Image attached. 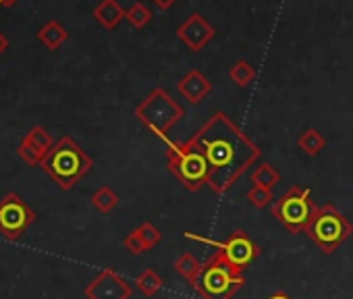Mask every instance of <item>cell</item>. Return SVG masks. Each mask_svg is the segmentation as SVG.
<instances>
[{"instance_id":"cell-19","label":"cell","mask_w":353,"mask_h":299,"mask_svg":"<svg viewBox=\"0 0 353 299\" xmlns=\"http://www.w3.org/2000/svg\"><path fill=\"white\" fill-rule=\"evenodd\" d=\"M23 139H26L28 143H32L42 156H46V154L50 152V150H52V145L57 143V141L52 139V135H50L44 127H32V129L26 133Z\"/></svg>"},{"instance_id":"cell-21","label":"cell","mask_w":353,"mask_h":299,"mask_svg":"<svg viewBox=\"0 0 353 299\" xmlns=\"http://www.w3.org/2000/svg\"><path fill=\"white\" fill-rule=\"evenodd\" d=\"M252 181H254V185H260V187L272 189V187L281 181V175H279V171H276L272 165L262 163L260 167H256V169H254V173H252Z\"/></svg>"},{"instance_id":"cell-22","label":"cell","mask_w":353,"mask_h":299,"mask_svg":"<svg viewBox=\"0 0 353 299\" xmlns=\"http://www.w3.org/2000/svg\"><path fill=\"white\" fill-rule=\"evenodd\" d=\"M125 19H127L135 30H141V28H145V25L150 23L152 13H150V9H148L143 3H135V5L127 11Z\"/></svg>"},{"instance_id":"cell-27","label":"cell","mask_w":353,"mask_h":299,"mask_svg":"<svg viewBox=\"0 0 353 299\" xmlns=\"http://www.w3.org/2000/svg\"><path fill=\"white\" fill-rule=\"evenodd\" d=\"M152 3H154L160 11H168V9L176 3V0H152Z\"/></svg>"},{"instance_id":"cell-5","label":"cell","mask_w":353,"mask_h":299,"mask_svg":"<svg viewBox=\"0 0 353 299\" xmlns=\"http://www.w3.org/2000/svg\"><path fill=\"white\" fill-rule=\"evenodd\" d=\"M353 233V225L332 206L324 204L316 210L312 223L305 229V235L322 249V254H332L339 249Z\"/></svg>"},{"instance_id":"cell-3","label":"cell","mask_w":353,"mask_h":299,"mask_svg":"<svg viewBox=\"0 0 353 299\" xmlns=\"http://www.w3.org/2000/svg\"><path fill=\"white\" fill-rule=\"evenodd\" d=\"M190 285L202 299H231L245 285V278L221 251H214Z\"/></svg>"},{"instance_id":"cell-15","label":"cell","mask_w":353,"mask_h":299,"mask_svg":"<svg viewBox=\"0 0 353 299\" xmlns=\"http://www.w3.org/2000/svg\"><path fill=\"white\" fill-rule=\"evenodd\" d=\"M297 145H299L301 152H305L307 156H318V154L322 152V150L326 147V139H324V135H322L318 129L307 127V129L299 135Z\"/></svg>"},{"instance_id":"cell-24","label":"cell","mask_w":353,"mask_h":299,"mask_svg":"<svg viewBox=\"0 0 353 299\" xmlns=\"http://www.w3.org/2000/svg\"><path fill=\"white\" fill-rule=\"evenodd\" d=\"M17 154H19V158H21L23 163H28L30 167H40V163L44 161V156L38 152V150H36L32 143H28L26 139H21V143H19V147H17Z\"/></svg>"},{"instance_id":"cell-26","label":"cell","mask_w":353,"mask_h":299,"mask_svg":"<svg viewBox=\"0 0 353 299\" xmlns=\"http://www.w3.org/2000/svg\"><path fill=\"white\" fill-rule=\"evenodd\" d=\"M123 245L127 247V251L129 254H133V256H141V254H145L148 251V247H145V243H143V239H141V235H139V231L135 229V231H131L125 239H123Z\"/></svg>"},{"instance_id":"cell-13","label":"cell","mask_w":353,"mask_h":299,"mask_svg":"<svg viewBox=\"0 0 353 299\" xmlns=\"http://www.w3.org/2000/svg\"><path fill=\"white\" fill-rule=\"evenodd\" d=\"M125 15H127V11L117 3V0H102V3L94 9L96 21L106 30H114L125 19Z\"/></svg>"},{"instance_id":"cell-8","label":"cell","mask_w":353,"mask_h":299,"mask_svg":"<svg viewBox=\"0 0 353 299\" xmlns=\"http://www.w3.org/2000/svg\"><path fill=\"white\" fill-rule=\"evenodd\" d=\"M183 235L188 239H192V241H200V243H206V245L214 247L239 272H243L260 256V245L241 229L233 231L225 241H212V239H206V237H200V235H194V233H183Z\"/></svg>"},{"instance_id":"cell-14","label":"cell","mask_w":353,"mask_h":299,"mask_svg":"<svg viewBox=\"0 0 353 299\" xmlns=\"http://www.w3.org/2000/svg\"><path fill=\"white\" fill-rule=\"evenodd\" d=\"M67 38H69L67 30H65L61 23H57V21H48V23L40 30V34H38V40H40L48 50L61 48V44H65Z\"/></svg>"},{"instance_id":"cell-18","label":"cell","mask_w":353,"mask_h":299,"mask_svg":"<svg viewBox=\"0 0 353 299\" xmlns=\"http://www.w3.org/2000/svg\"><path fill=\"white\" fill-rule=\"evenodd\" d=\"M174 272L179 274V276H183L188 282H192L194 278H196V274L200 272V268H202V262L194 256V254H190V251H185V254H181L179 258L174 260Z\"/></svg>"},{"instance_id":"cell-7","label":"cell","mask_w":353,"mask_h":299,"mask_svg":"<svg viewBox=\"0 0 353 299\" xmlns=\"http://www.w3.org/2000/svg\"><path fill=\"white\" fill-rule=\"evenodd\" d=\"M318 206L312 200L310 189L293 185L289 187L287 194L281 196V200H276L272 204V216L291 233V235H299L305 233L307 225L312 223L314 214H316Z\"/></svg>"},{"instance_id":"cell-1","label":"cell","mask_w":353,"mask_h":299,"mask_svg":"<svg viewBox=\"0 0 353 299\" xmlns=\"http://www.w3.org/2000/svg\"><path fill=\"white\" fill-rule=\"evenodd\" d=\"M208 163V185L214 194H227L239 177L262 156L254 143L225 112H214L192 137Z\"/></svg>"},{"instance_id":"cell-23","label":"cell","mask_w":353,"mask_h":299,"mask_svg":"<svg viewBox=\"0 0 353 299\" xmlns=\"http://www.w3.org/2000/svg\"><path fill=\"white\" fill-rule=\"evenodd\" d=\"M272 200H274V196H272V189H266V187L254 185V187L248 192V202H250L254 208H258V210L266 208V206H268Z\"/></svg>"},{"instance_id":"cell-11","label":"cell","mask_w":353,"mask_h":299,"mask_svg":"<svg viewBox=\"0 0 353 299\" xmlns=\"http://www.w3.org/2000/svg\"><path fill=\"white\" fill-rule=\"evenodd\" d=\"M176 38H179L192 52H200L214 38V28L200 13H192L185 19V23H181L179 30H176Z\"/></svg>"},{"instance_id":"cell-28","label":"cell","mask_w":353,"mask_h":299,"mask_svg":"<svg viewBox=\"0 0 353 299\" xmlns=\"http://www.w3.org/2000/svg\"><path fill=\"white\" fill-rule=\"evenodd\" d=\"M7 46H9V40L5 38V34L0 32V54H3L5 50H7Z\"/></svg>"},{"instance_id":"cell-4","label":"cell","mask_w":353,"mask_h":299,"mask_svg":"<svg viewBox=\"0 0 353 299\" xmlns=\"http://www.w3.org/2000/svg\"><path fill=\"white\" fill-rule=\"evenodd\" d=\"M166 143V169L176 177L188 192H198L202 185H208V163L200 147L188 139V141H170Z\"/></svg>"},{"instance_id":"cell-9","label":"cell","mask_w":353,"mask_h":299,"mask_svg":"<svg viewBox=\"0 0 353 299\" xmlns=\"http://www.w3.org/2000/svg\"><path fill=\"white\" fill-rule=\"evenodd\" d=\"M36 220V212L17 196L9 194L0 202V235L9 241H17L28 227H32Z\"/></svg>"},{"instance_id":"cell-17","label":"cell","mask_w":353,"mask_h":299,"mask_svg":"<svg viewBox=\"0 0 353 299\" xmlns=\"http://www.w3.org/2000/svg\"><path fill=\"white\" fill-rule=\"evenodd\" d=\"M90 202H92V206H94L98 212L108 214V212H112L114 206L119 204V196H117V192L110 189L108 185H102V187H98V189L92 194Z\"/></svg>"},{"instance_id":"cell-10","label":"cell","mask_w":353,"mask_h":299,"mask_svg":"<svg viewBox=\"0 0 353 299\" xmlns=\"http://www.w3.org/2000/svg\"><path fill=\"white\" fill-rule=\"evenodd\" d=\"M83 295L85 299H129L131 287L119 272L104 268L85 285Z\"/></svg>"},{"instance_id":"cell-29","label":"cell","mask_w":353,"mask_h":299,"mask_svg":"<svg viewBox=\"0 0 353 299\" xmlns=\"http://www.w3.org/2000/svg\"><path fill=\"white\" fill-rule=\"evenodd\" d=\"M268 299H291V297H289V295H285V293H281V291H279V293H272V295H270V297H268Z\"/></svg>"},{"instance_id":"cell-12","label":"cell","mask_w":353,"mask_h":299,"mask_svg":"<svg viewBox=\"0 0 353 299\" xmlns=\"http://www.w3.org/2000/svg\"><path fill=\"white\" fill-rule=\"evenodd\" d=\"M176 92H179L192 106H196L212 92V83L202 71L192 69L183 79H179V83H176Z\"/></svg>"},{"instance_id":"cell-16","label":"cell","mask_w":353,"mask_h":299,"mask_svg":"<svg viewBox=\"0 0 353 299\" xmlns=\"http://www.w3.org/2000/svg\"><path fill=\"white\" fill-rule=\"evenodd\" d=\"M135 287H137L145 297H154L156 293H160V291H162L164 280H162V276H160L156 270L145 268L143 272H139V274H137V278H135Z\"/></svg>"},{"instance_id":"cell-2","label":"cell","mask_w":353,"mask_h":299,"mask_svg":"<svg viewBox=\"0 0 353 299\" xmlns=\"http://www.w3.org/2000/svg\"><path fill=\"white\" fill-rule=\"evenodd\" d=\"M40 169L48 173V177L65 192L75 187L92 169V158L85 150L71 137H61L50 152L40 163Z\"/></svg>"},{"instance_id":"cell-6","label":"cell","mask_w":353,"mask_h":299,"mask_svg":"<svg viewBox=\"0 0 353 299\" xmlns=\"http://www.w3.org/2000/svg\"><path fill=\"white\" fill-rule=\"evenodd\" d=\"M183 108L176 104L162 87L152 90L145 100L135 108V116L160 139H166V133L181 121Z\"/></svg>"},{"instance_id":"cell-20","label":"cell","mask_w":353,"mask_h":299,"mask_svg":"<svg viewBox=\"0 0 353 299\" xmlns=\"http://www.w3.org/2000/svg\"><path fill=\"white\" fill-rule=\"evenodd\" d=\"M229 79L239 85V87H248L254 79H256V69L252 63H248L245 59L237 61L231 69H229Z\"/></svg>"},{"instance_id":"cell-30","label":"cell","mask_w":353,"mask_h":299,"mask_svg":"<svg viewBox=\"0 0 353 299\" xmlns=\"http://www.w3.org/2000/svg\"><path fill=\"white\" fill-rule=\"evenodd\" d=\"M17 3V0H0V5H3V7H13Z\"/></svg>"},{"instance_id":"cell-25","label":"cell","mask_w":353,"mask_h":299,"mask_svg":"<svg viewBox=\"0 0 353 299\" xmlns=\"http://www.w3.org/2000/svg\"><path fill=\"white\" fill-rule=\"evenodd\" d=\"M137 231H139V235H141V239H143V243H145V247H148V249H154V247L160 243V239H162L160 229H158L156 225H152V223H143V225H139V227H137Z\"/></svg>"}]
</instances>
